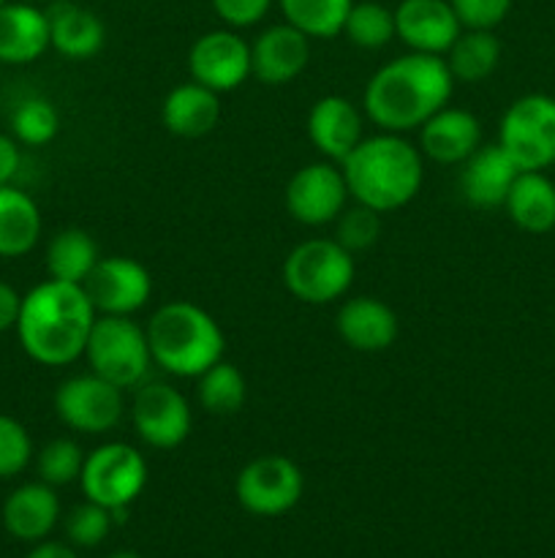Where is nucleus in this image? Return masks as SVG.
Returning a JSON list of instances; mask_svg holds the SVG:
<instances>
[{"mask_svg":"<svg viewBox=\"0 0 555 558\" xmlns=\"http://www.w3.org/2000/svg\"><path fill=\"white\" fill-rule=\"evenodd\" d=\"M455 80L441 54L406 52L381 65L362 93V112L375 129L408 134L452 101Z\"/></svg>","mask_w":555,"mask_h":558,"instance_id":"1","label":"nucleus"},{"mask_svg":"<svg viewBox=\"0 0 555 558\" xmlns=\"http://www.w3.org/2000/svg\"><path fill=\"white\" fill-rule=\"evenodd\" d=\"M96 308L85 287L47 278L22 294L16 338L33 363L47 368H63L85 357Z\"/></svg>","mask_w":555,"mask_h":558,"instance_id":"2","label":"nucleus"},{"mask_svg":"<svg viewBox=\"0 0 555 558\" xmlns=\"http://www.w3.org/2000/svg\"><path fill=\"white\" fill-rule=\"evenodd\" d=\"M348 196L375 213H395L417 199L424 180V158L403 134L368 136L341 163Z\"/></svg>","mask_w":555,"mask_h":558,"instance_id":"3","label":"nucleus"},{"mask_svg":"<svg viewBox=\"0 0 555 558\" xmlns=\"http://www.w3.org/2000/svg\"><path fill=\"white\" fill-rule=\"evenodd\" d=\"M152 365L177 379H196L223 360L226 336L215 316L190 300H169L147 322Z\"/></svg>","mask_w":555,"mask_h":558,"instance_id":"4","label":"nucleus"},{"mask_svg":"<svg viewBox=\"0 0 555 558\" xmlns=\"http://www.w3.org/2000/svg\"><path fill=\"white\" fill-rule=\"evenodd\" d=\"M357 265L335 238H310L294 245L283 262L288 294L305 305L337 303L351 289Z\"/></svg>","mask_w":555,"mask_h":558,"instance_id":"5","label":"nucleus"},{"mask_svg":"<svg viewBox=\"0 0 555 558\" xmlns=\"http://www.w3.org/2000/svg\"><path fill=\"white\" fill-rule=\"evenodd\" d=\"M85 360L101 379L112 381L120 390H136L147 381L152 365L147 330L131 316H96Z\"/></svg>","mask_w":555,"mask_h":558,"instance_id":"6","label":"nucleus"},{"mask_svg":"<svg viewBox=\"0 0 555 558\" xmlns=\"http://www.w3.org/2000/svg\"><path fill=\"white\" fill-rule=\"evenodd\" d=\"M498 145L520 172H544L555 163V98L528 93L506 107Z\"/></svg>","mask_w":555,"mask_h":558,"instance_id":"7","label":"nucleus"},{"mask_svg":"<svg viewBox=\"0 0 555 558\" xmlns=\"http://www.w3.org/2000/svg\"><path fill=\"white\" fill-rule=\"evenodd\" d=\"M79 485L87 501L107 510L131 507L147 485L145 456L125 441H107L85 456Z\"/></svg>","mask_w":555,"mask_h":558,"instance_id":"8","label":"nucleus"},{"mask_svg":"<svg viewBox=\"0 0 555 558\" xmlns=\"http://www.w3.org/2000/svg\"><path fill=\"white\" fill-rule=\"evenodd\" d=\"M125 390L98 374L69 376L58 385L52 398L54 414L65 428L85 436H103L120 425L125 414Z\"/></svg>","mask_w":555,"mask_h":558,"instance_id":"9","label":"nucleus"},{"mask_svg":"<svg viewBox=\"0 0 555 558\" xmlns=\"http://www.w3.org/2000/svg\"><path fill=\"white\" fill-rule=\"evenodd\" d=\"M305 490L303 469L286 456H259L237 474L234 494L239 507L256 518H278L299 505Z\"/></svg>","mask_w":555,"mask_h":558,"instance_id":"10","label":"nucleus"},{"mask_svg":"<svg viewBox=\"0 0 555 558\" xmlns=\"http://www.w3.org/2000/svg\"><path fill=\"white\" fill-rule=\"evenodd\" d=\"M131 423L141 445L152 450H174L194 428L190 403L166 381H141L131 401Z\"/></svg>","mask_w":555,"mask_h":558,"instance_id":"11","label":"nucleus"},{"mask_svg":"<svg viewBox=\"0 0 555 558\" xmlns=\"http://www.w3.org/2000/svg\"><path fill=\"white\" fill-rule=\"evenodd\" d=\"M286 210L303 227H326L346 210L348 189L341 163L313 161L297 169L286 183Z\"/></svg>","mask_w":555,"mask_h":558,"instance_id":"12","label":"nucleus"},{"mask_svg":"<svg viewBox=\"0 0 555 558\" xmlns=\"http://www.w3.org/2000/svg\"><path fill=\"white\" fill-rule=\"evenodd\" d=\"M98 316H134L152 298V276L139 259L101 256L85 283Z\"/></svg>","mask_w":555,"mask_h":558,"instance_id":"13","label":"nucleus"},{"mask_svg":"<svg viewBox=\"0 0 555 558\" xmlns=\"http://www.w3.org/2000/svg\"><path fill=\"white\" fill-rule=\"evenodd\" d=\"M188 71L218 96L237 90L250 80V44L232 27L201 33L188 49Z\"/></svg>","mask_w":555,"mask_h":558,"instance_id":"14","label":"nucleus"},{"mask_svg":"<svg viewBox=\"0 0 555 558\" xmlns=\"http://www.w3.org/2000/svg\"><path fill=\"white\" fill-rule=\"evenodd\" d=\"M462 25L449 0H400L395 5V38L408 52L444 58Z\"/></svg>","mask_w":555,"mask_h":558,"instance_id":"15","label":"nucleus"},{"mask_svg":"<svg viewBox=\"0 0 555 558\" xmlns=\"http://www.w3.org/2000/svg\"><path fill=\"white\" fill-rule=\"evenodd\" d=\"M310 63V38L288 22L264 27L250 41V76L267 87L297 80Z\"/></svg>","mask_w":555,"mask_h":558,"instance_id":"16","label":"nucleus"},{"mask_svg":"<svg viewBox=\"0 0 555 558\" xmlns=\"http://www.w3.org/2000/svg\"><path fill=\"white\" fill-rule=\"evenodd\" d=\"M308 140L324 161L343 163L365 140V112L346 96H321L308 112Z\"/></svg>","mask_w":555,"mask_h":558,"instance_id":"17","label":"nucleus"},{"mask_svg":"<svg viewBox=\"0 0 555 558\" xmlns=\"http://www.w3.org/2000/svg\"><path fill=\"white\" fill-rule=\"evenodd\" d=\"M482 145V123L462 107H441L433 118L419 125V153L424 161L441 167H460Z\"/></svg>","mask_w":555,"mask_h":558,"instance_id":"18","label":"nucleus"},{"mask_svg":"<svg viewBox=\"0 0 555 558\" xmlns=\"http://www.w3.org/2000/svg\"><path fill=\"white\" fill-rule=\"evenodd\" d=\"M335 330L341 341L354 352L375 354L390 349L397 341V314L373 294H359V298L346 300L337 308Z\"/></svg>","mask_w":555,"mask_h":558,"instance_id":"19","label":"nucleus"},{"mask_svg":"<svg viewBox=\"0 0 555 558\" xmlns=\"http://www.w3.org/2000/svg\"><path fill=\"white\" fill-rule=\"evenodd\" d=\"M520 174L517 163L506 156L504 147L479 145L471 158L460 163V194L477 210H495L504 207L511 183Z\"/></svg>","mask_w":555,"mask_h":558,"instance_id":"20","label":"nucleus"},{"mask_svg":"<svg viewBox=\"0 0 555 558\" xmlns=\"http://www.w3.org/2000/svg\"><path fill=\"white\" fill-rule=\"evenodd\" d=\"M49 47V16L38 3L5 0L0 5V65H30Z\"/></svg>","mask_w":555,"mask_h":558,"instance_id":"21","label":"nucleus"},{"mask_svg":"<svg viewBox=\"0 0 555 558\" xmlns=\"http://www.w3.org/2000/svg\"><path fill=\"white\" fill-rule=\"evenodd\" d=\"M3 526L20 543H41L60 521L58 488L47 483H25L11 490L3 501Z\"/></svg>","mask_w":555,"mask_h":558,"instance_id":"22","label":"nucleus"},{"mask_svg":"<svg viewBox=\"0 0 555 558\" xmlns=\"http://www.w3.org/2000/svg\"><path fill=\"white\" fill-rule=\"evenodd\" d=\"M221 120V96L199 82L172 87L161 104V123L180 140H199L215 131Z\"/></svg>","mask_w":555,"mask_h":558,"instance_id":"23","label":"nucleus"},{"mask_svg":"<svg viewBox=\"0 0 555 558\" xmlns=\"http://www.w3.org/2000/svg\"><path fill=\"white\" fill-rule=\"evenodd\" d=\"M49 47L69 60H87L98 54L107 41V27L92 9L71 0H60L47 11Z\"/></svg>","mask_w":555,"mask_h":558,"instance_id":"24","label":"nucleus"},{"mask_svg":"<svg viewBox=\"0 0 555 558\" xmlns=\"http://www.w3.org/2000/svg\"><path fill=\"white\" fill-rule=\"evenodd\" d=\"M504 210L517 229L547 234L555 229V183L544 172H520L506 194Z\"/></svg>","mask_w":555,"mask_h":558,"instance_id":"25","label":"nucleus"},{"mask_svg":"<svg viewBox=\"0 0 555 558\" xmlns=\"http://www.w3.org/2000/svg\"><path fill=\"white\" fill-rule=\"evenodd\" d=\"M41 210L27 191L16 185H0V256L20 259L41 240Z\"/></svg>","mask_w":555,"mask_h":558,"instance_id":"26","label":"nucleus"},{"mask_svg":"<svg viewBox=\"0 0 555 558\" xmlns=\"http://www.w3.org/2000/svg\"><path fill=\"white\" fill-rule=\"evenodd\" d=\"M446 69L452 80L477 85L493 76L501 63V41L493 31H479V27H462L460 36L444 54Z\"/></svg>","mask_w":555,"mask_h":558,"instance_id":"27","label":"nucleus"},{"mask_svg":"<svg viewBox=\"0 0 555 558\" xmlns=\"http://www.w3.org/2000/svg\"><path fill=\"white\" fill-rule=\"evenodd\" d=\"M98 259H101V254H98L96 240H92L90 232L79 227L54 232L52 240L47 243V256H44L49 278L65 283H79V287L90 278Z\"/></svg>","mask_w":555,"mask_h":558,"instance_id":"28","label":"nucleus"},{"mask_svg":"<svg viewBox=\"0 0 555 558\" xmlns=\"http://www.w3.org/2000/svg\"><path fill=\"white\" fill-rule=\"evenodd\" d=\"M196 401L212 417H232L248 401V381L234 363L218 360L196 376Z\"/></svg>","mask_w":555,"mask_h":558,"instance_id":"29","label":"nucleus"},{"mask_svg":"<svg viewBox=\"0 0 555 558\" xmlns=\"http://www.w3.org/2000/svg\"><path fill=\"white\" fill-rule=\"evenodd\" d=\"M283 22L308 38H335L343 33L354 0H278Z\"/></svg>","mask_w":555,"mask_h":558,"instance_id":"30","label":"nucleus"},{"mask_svg":"<svg viewBox=\"0 0 555 558\" xmlns=\"http://www.w3.org/2000/svg\"><path fill=\"white\" fill-rule=\"evenodd\" d=\"M343 36L357 49H384L395 38V9H386L379 0H354L343 25Z\"/></svg>","mask_w":555,"mask_h":558,"instance_id":"31","label":"nucleus"},{"mask_svg":"<svg viewBox=\"0 0 555 558\" xmlns=\"http://www.w3.org/2000/svg\"><path fill=\"white\" fill-rule=\"evenodd\" d=\"M60 131V112L49 98L30 96L22 98L11 112V136L20 145L41 147L58 136Z\"/></svg>","mask_w":555,"mask_h":558,"instance_id":"32","label":"nucleus"},{"mask_svg":"<svg viewBox=\"0 0 555 558\" xmlns=\"http://www.w3.org/2000/svg\"><path fill=\"white\" fill-rule=\"evenodd\" d=\"M82 466H85V450L74 439H65V436L47 441L36 456L38 480L52 485V488H63V485L76 483L82 474Z\"/></svg>","mask_w":555,"mask_h":558,"instance_id":"33","label":"nucleus"},{"mask_svg":"<svg viewBox=\"0 0 555 558\" xmlns=\"http://www.w3.org/2000/svg\"><path fill=\"white\" fill-rule=\"evenodd\" d=\"M381 234V213L370 210V207L346 205V210L335 218V240L348 251V254H362V251L373 248L375 240Z\"/></svg>","mask_w":555,"mask_h":558,"instance_id":"34","label":"nucleus"},{"mask_svg":"<svg viewBox=\"0 0 555 558\" xmlns=\"http://www.w3.org/2000/svg\"><path fill=\"white\" fill-rule=\"evenodd\" d=\"M112 529V512L87 499L85 505H76L65 518V537L74 548H96L109 537Z\"/></svg>","mask_w":555,"mask_h":558,"instance_id":"35","label":"nucleus"},{"mask_svg":"<svg viewBox=\"0 0 555 558\" xmlns=\"http://www.w3.org/2000/svg\"><path fill=\"white\" fill-rule=\"evenodd\" d=\"M33 439L25 425L11 414H0V480L25 472L33 461Z\"/></svg>","mask_w":555,"mask_h":558,"instance_id":"36","label":"nucleus"},{"mask_svg":"<svg viewBox=\"0 0 555 558\" xmlns=\"http://www.w3.org/2000/svg\"><path fill=\"white\" fill-rule=\"evenodd\" d=\"M462 27L495 31L509 16L515 0H449Z\"/></svg>","mask_w":555,"mask_h":558,"instance_id":"37","label":"nucleus"},{"mask_svg":"<svg viewBox=\"0 0 555 558\" xmlns=\"http://www.w3.org/2000/svg\"><path fill=\"white\" fill-rule=\"evenodd\" d=\"M212 11L218 20L232 31H243V27H254L270 14L275 0H210Z\"/></svg>","mask_w":555,"mask_h":558,"instance_id":"38","label":"nucleus"},{"mask_svg":"<svg viewBox=\"0 0 555 558\" xmlns=\"http://www.w3.org/2000/svg\"><path fill=\"white\" fill-rule=\"evenodd\" d=\"M22 167L20 142L0 131V185H9Z\"/></svg>","mask_w":555,"mask_h":558,"instance_id":"39","label":"nucleus"},{"mask_svg":"<svg viewBox=\"0 0 555 558\" xmlns=\"http://www.w3.org/2000/svg\"><path fill=\"white\" fill-rule=\"evenodd\" d=\"M20 305H22V294L16 292L11 283L0 281V336L16 327V319H20Z\"/></svg>","mask_w":555,"mask_h":558,"instance_id":"40","label":"nucleus"},{"mask_svg":"<svg viewBox=\"0 0 555 558\" xmlns=\"http://www.w3.org/2000/svg\"><path fill=\"white\" fill-rule=\"evenodd\" d=\"M25 558H79V556H76V550L71 548V545L41 539V543H36V548H33Z\"/></svg>","mask_w":555,"mask_h":558,"instance_id":"41","label":"nucleus"},{"mask_svg":"<svg viewBox=\"0 0 555 558\" xmlns=\"http://www.w3.org/2000/svg\"><path fill=\"white\" fill-rule=\"evenodd\" d=\"M107 558H141L139 554H134V550H118V554L107 556Z\"/></svg>","mask_w":555,"mask_h":558,"instance_id":"42","label":"nucleus"},{"mask_svg":"<svg viewBox=\"0 0 555 558\" xmlns=\"http://www.w3.org/2000/svg\"><path fill=\"white\" fill-rule=\"evenodd\" d=\"M25 3H41V0H25Z\"/></svg>","mask_w":555,"mask_h":558,"instance_id":"43","label":"nucleus"},{"mask_svg":"<svg viewBox=\"0 0 555 558\" xmlns=\"http://www.w3.org/2000/svg\"><path fill=\"white\" fill-rule=\"evenodd\" d=\"M0 82H3V65H0Z\"/></svg>","mask_w":555,"mask_h":558,"instance_id":"44","label":"nucleus"},{"mask_svg":"<svg viewBox=\"0 0 555 558\" xmlns=\"http://www.w3.org/2000/svg\"><path fill=\"white\" fill-rule=\"evenodd\" d=\"M5 3V0H0V5H3Z\"/></svg>","mask_w":555,"mask_h":558,"instance_id":"45","label":"nucleus"}]
</instances>
